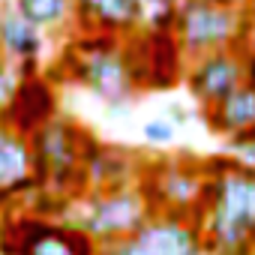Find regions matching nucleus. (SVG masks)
I'll return each mask as SVG.
<instances>
[{"label":"nucleus","mask_w":255,"mask_h":255,"mask_svg":"<svg viewBox=\"0 0 255 255\" xmlns=\"http://www.w3.org/2000/svg\"><path fill=\"white\" fill-rule=\"evenodd\" d=\"M102 255H108V252H102Z\"/></svg>","instance_id":"nucleus-25"},{"label":"nucleus","mask_w":255,"mask_h":255,"mask_svg":"<svg viewBox=\"0 0 255 255\" xmlns=\"http://www.w3.org/2000/svg\"><path fill=\"white\" fill-rule=\"evenodd\" d=\"M87 129L72 117H54L39 132L30 135L33 150V171L45 192L57 198H78L87 192L84 186V147H87Z\"/></svg>","instance_id":"nucleus-3"},{"label":"nucleus","mask_w":255,"mask_h":255,"mask_svg":"<svg viewBox=\"0 0 255 255\" xmlns=\"http://www.w3.org/2000/svg\"><path fill=\"white\" fill-rule=\"evenodd\" d=\"M195 255H216V252H213V249H207V246H201V249H198Z\"/></svg>","instance_id":"nucleus-24"},{"label":"nucleus","mask_w":255,"mask_h":255,"mask_svg":"<svg viewBox=\"0 0 255 255\" xmlns=\"http://www.w3.org/2000/svg\"><path fill=\"white\" fill-rule=\"evenodd\" d=\"M45 33L33 27L15 6H0V51L12 63H39Z\"/></svg>","instance_id":"nucleus-15"},{"label":"nucleus","mask_w":255,"mask_h":255,"mask_svg":"<svg viewBox=\"0 0 255 255\" xmlns=\"http://www.w3.org/2000/svg\"><path fill=\"white\" fill-rule=\"evenodd\" d=\"M225 144H228L231 159H237L246 171H255V129H249V132H243V135H237Z\"/></svg>","instance_id":"nucleus-19"},{"label":"nucleus","mask_w":255,"mask_h":255,"mask_svg":"<svg viewBox=\"0 0 255 255\" xmlns=\"http://www.w3.org/2000/svg\"><path fill=\"white\" fill-rule=\"evenodd\" d=\"M12 6L42 33L72 21V0H12Z\"/></svg>","instance_id":"nucleus-16"},{"label":"nucleus","mask_w":255,"mask_h":255,"mask_svg":"<svg viewBox=\"0 0 255 255\" xmlns=\"http://www.w3.org/2000/svg\"><path fill=\"white\" fill-rule=\"evenodd\" d=\"M72 24L78 33L132 36L144 30L141 0H72Z\"/></svg>","instance_id":"nucleus-12"},{"label":"nucleus","mask_w":255,"mask_h":255,"mask_svg":"<svg viewBox=\"0 0 255 255\" xmlns=\"http://www.w3.org/2000/svg\"><path fill=\"white\" fill-rule=\"evenodd\" d=\"M138 186L144 189L153 213L198 222V210L207 189V159H195L189 153L147 159Z\"/></svg>","instance_id":"nucleus-5"},{"label":"nucleus","mask_w":255,"mask_h":255,"mask_svg":"<svg viewBox=\"0 0 255 255\" xmlns=\"http://www.w3.org/2000/svg\"><path fill=\"white\" fill-rule=\"evenodd\" d=\"M153 207L141 186H123L105 192H84L72 198L66 222L84 228L102 249H111L123 240H129L150 222Z\"/></svg>","instance_id":"nucleus-4"},{"label":"nucleus","mask_w":255,"mask_h":255,"mask_svg":"<svg viewBox=\"0 0 255 255\" xmlns=\"http://www.w3.org/2000/svg\"><path fill=\"white\" fill-rule=\"evenodd\" d=\"M141 6H144V30H150V33L174 30L180 0H141Z\"/></svg>","instance_id":"nucleus-17"},{"label":"nucleus","mask_w":255,"mask_h":255,"mask_svg":"<svg viewBox=\"0 0 255 255\" xmlns=\"http://www.w3.org/2000/svg\"><path fill=\"white\" fill-rule=\"evenodd\" d=\"M204 246L201 228L195 219L180 216H150V222L111 249H102L108 255H195Z\"/></svg>","instance_id":"nucleus-10"},{"label":"nucleus","mask_w":255,"mask_h":255,"mask_svg":"<svg viewBox=\"0 0 255 255\" xmlns=\"http://www.w3.org/2000/svg\"><path fill=\"white\" fill-rule=\"evenodd\" d=\"M39 180L33 171L30 138L0 129V201H18L24 195L39 192Z\"/></svg>","instance_id":"nucleus-13"},{"label":"nucleus","mask_w":255,"mask_h":255,"mask_svg":"<svg viewBox=\"0 0 255 255\" xmlns=\"http://www.w3.org/2000/svg\"><path fill=\"white\" fill-rule=\"evenodd\" d=\"M57 117V93L45 75H27L18 81L9 102L0 108V129L30 138Z\"/></svg>","instance_id":"nucleus-11"},{"label":"nucleus","mask_w":255,"mask_h":255,"mask_svg":"<svg viewBox=\"0 0 255 255\" xmlns=\"http://www.w3.org/2000/svg\"><path fill=\"white\" fill-rule=\"evenodd\" d=\"M123 51L129 60L132 78L138 90H171L183 81L186 54L180 51L174 33H150L138 30L123 39Z\"/></svg>","instance_id":"nucleus-8"},{"label":"nucleus","mask_w":255,"mask_h":255,"mask_svg":"<svg viewBox=\"0 0 255 255\" xmlns=\"http://www.w3.org/2000/svg\"><path fill=\"white\" fill-rule=\"evenodd\" d=\"M141 135H144V141L153 144V147H168V144L177 138V126H174L168 117H156V120H147V123L141 126Z\"/></svg>","instance_id":"nucleus-18"},{"label":"nucleus","mask_w":255,"mask_h":255,"mask_svg":"<svg viewBox=\"0 0 255 255\" xmlns=\"http://www.w3.org/2000/svg\"><path fill=\"white\" fill-rule=\"evenodd\" d=\"M168 120H171L174 126H183V123L192 120V114H189V108H183L180 102H171V105H168Z\"/></svg>","instance_id":"nucleus-20"},{"label":"nucleus","mask_w":255,"mask_h":255,"mask_svg":"<svg viewBox=\"0 0 255 255\" xmlns=\"http://www.w3.org/2000/svg\"><path fill=\"white\" fill-rule=\"evenodd\" d=\"M246 84L255 90V54H249V57H246Z\"/></svg>","instance_id":"nucleus-22"},{"label":"nucleus","mask_w":255,"mask_h":255,"mask_svg":"<svg viewBox=\"0 0 255 255\" xmlns=\"http://www.w3.org/2000/svg\"><path fill=\"white\" fill-rule=\"evenodd\" d=\"M63 75L99 96L114 114H126V102L138 93L120 36L78 33L63 54Z\"/></svg>","instance_id":"nucleus-2"},{"label":"nucleus","mask_w":255,"mask_h":255,"mask_svg":"<svg viewBox=\"0 0 255 255\" xmlns=\"http://www.w3.org/2000/svg\"><path fill=\"white\" fill-rule=\"evenodd\" d=\"M198 228L216 255H255V171L231 156H207Z\"/></svg>","instance_id":"nucleus-1"},{"label":"nucleus","mask_w":255,"mask_h":255,"mask_svg":"<svg viewBox=\"0 0 255 255\" xmlns=\"http://www.w3.org/2000/svg\"><path fill=\"white\" fill-rule=\"evenodd\" d=\"M249 24V15L243 9H225L207 0H180L177 21H174V39L186 60L228 51L240 45V36Z\"/></svg>","instance_id":"nucleus-6"},{"label":"nucleus","mask_w":255,"mask_h":255,"mask_svg":"<svg viewBox=\"0 0 255 255\" xmlns=\"http://www.w3.org/2000/svg\"><path fill=\"white\" fill-rule=\"evenodd\" d=\"M207 3H216L225 9H246V0H207Z\"/></svg>","instance_id":"nucleus-21"},{"label":"nucleus","mask_w":255,"mask_h":255,"mask_svg":"<svg viewBox=\"0 0 255 255\" xmlns=\"http://www.w3.org/2000/svg\"><path fill=\"white\" fill-rule=\"evenodd\" d=\"M183 84L189 96L204 108H213L225 96H231L237 87L246 84V57L237 48L228 51H213L204 57H195L186 63Z\"/></svg>","instance_id":"nucleus-9"},{"label":"nucleus","mask_w":255,"mask_h":255,"mask_svg":"<svg viewBox=\"0 0 255 255\" xmlns=\"http://www.w3.org/2000/svg\"><path fill=\"white\" fill-rule=\"evenodd\" d=\"M243 12L249 15V21H255V0H246V9Z\"/></svg>","instance_id":"nucleus-23"},{"label":"nucleus","mask_w":255,"mask_h":255,"mask_svg":"<svg viewBox=\"0 0 255 255\" xmlns=\"http://www.w3.org/2000/svg\"><path fill=\"white\" fill-rule=\"evenodd\" d=\"M201 120H204V126L213 135H219L225 141L255 129V90L249 84L237 87L231 96H225L213 108H204Z\"/></svg>","instance_id":"nucleus-14"},{"label":"nucleus","mask_w":255,"mask_h":255,"mask_svg":"<svg viewBox=\"0 0 255 255\" xmlns=\"http://www.w3.org/2000/svg\"><path fill=\"white\" fill-rule=\"evenodd\" d=\"M3 255H102V246L75 222L24 213L0 231Z\"/></svg>","instance_id":"nucleus-7"}]
</instances>
